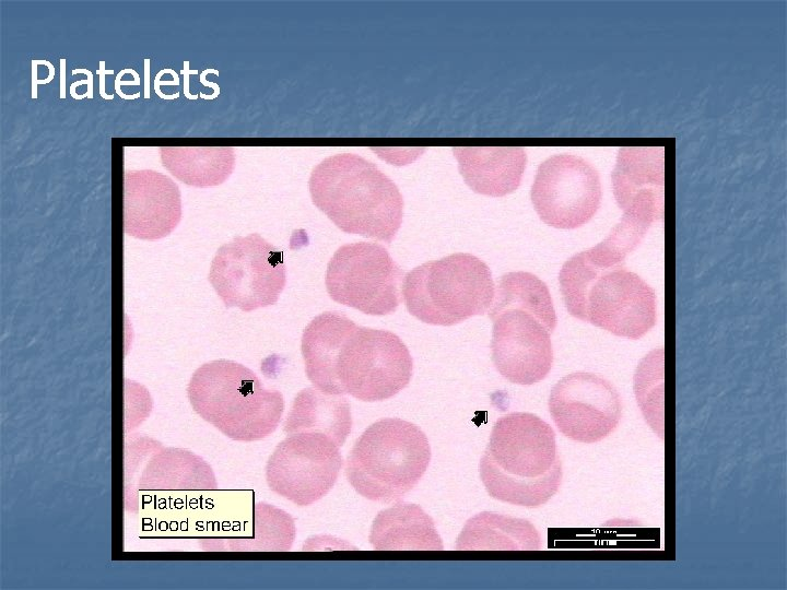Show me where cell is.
Returning <instances> with one entry per match:
<instances>
[{"label": "cell", "mask_w": 787, "mask_h": 590, "mask_svg": "<svg viewBox=\"0 0 787 590\" xmlns=\"http://www.w3.org/2000/svg\"><path fill=\"white\" fill-rule=\"evenodd\" d=\"M573 317L614 335L637 340L656 323V294L602 241L571 257L559 273Z\"/></svg>", "instance_id": "obj_1"}, {"label": "cell", "mask_w": 787, "mask_h": 590, "mask_svg": "<svg viewBox=\"0 0 787 590\" xmlns=\"http://www.w3.org/2000/svg\"><path fill=\"white\" fill-rule=\"evenodd\" d=\"M479 472L491 497L529 508L544 505L562 481L553 428L532 413L513 412L500 417Z\"/></svg>", "instance_id": "obj_2"}, {"label": "cell", "mask_w": 787, "mask_h": 590, "mask_svg": "<svg viewBox=\"0 0 787 590\" xmlns=\"http://www.w3.org/2000/svg\"><path fill=\"white\" fill-rule=\"evenodd\" d=\"M489 317L497 371L524 386L544 379L553 364L551 333L557 321L545 283L524 271L502 275Z\"/></svg>", "instance_id": "obj_3"}, {"label": "cell", "mask_w": 787, "mask_h": 590, "mask_svg": "<svg viewBox=\"0 0 787 590\" xmlns=\"http://www.w3.org/2000/svg\"><path fill=\"white\" fill-rule=\"evenodd\" d=\"M313 203L342 232L390 244L403 216L396 184L354 153L324 158L309 176Z\"/></svg>", "instance_id": "obj_4"}, {"label": "cell", "mask_w": 787, "mask_h": 590, "mask_svg": "<svg viewBox=\"0 0 787 590\" xmlns=\"http://www.w3.org/2000/svg\"><path fill=\"white\" fill-rule=\"evenodd\" d=\"M187 396L200 417L237 441L271 435L284 411L280 391L265 388L251 369L230 359L201 365L190 378Z\"/></svg>", "instance_id": "obj_5"}, {"label": "cell", "mask_w": 787, "mask_h": 590, "mask_svg": "<svg viewBox=\"0 0 787 590\" xmlns=\"http://www.w3.org/2000/svg\"><path fill=\"white\" fill-rule=\"evenodd\" d=\"M430 460V442L419 426L386 417L356 439L345 460V476L364 498L392 503L420 482Z\"/></svg>", "instance_id": "obj_6"}, {"label": "cell", "mask_w": 787, "mask_h": 590, "mask_svg": "<svg viewBox=\"0 0 787 590\" xmlns=\"http://www.w3.org/2000/svg\"><path fill=\"white\" fill-rule=\"evenodd\" d=\"M401 293L408 311L420 321L454 326L486 312L495 286L485 262L457 252L409 271Z\"/></svg>", "instance_id": "obj_7"}, {"label": "cell", "mask_w": 787, "mask_h": 590, "mask_svg": "<svg viewBox=\"0 0 787 590\" xmlns=\"http://www.w3.org/2000/svg\"><path fill=\"white\" fill-rule=\"evenodd\" d=\"M412 369L411 354L397 334L355 323L341 345L336 376L343 394L375 402L406 388Z\"/></svg>", "instance_id": "obj_8"}, {"label": "cell", "mask_w": 787, "mask_h": 590, "mask_svg": "<svg viewBox=\"0 0 787 590\" xmlns=\"http://www.w3.org/2000/svg\"><path fill=\"white\" fill-rule=\"evenodd\" d=\"M208 279L227 308L273 305L286 283L283 252L257 233L237 236L218 249Z\"/></svg>", "instance_id": "obj_9"}, {"label": "cell", "mask_w": 787, "mask_h": 590, "mask_svg": "<svg viewBox=\"0 0 787 590\" xmlns=\"http://www.w3.org/2000/svg\"><path fill=\"white\" fill-rule=\"evenodd\" d=\"M403 271L388 250L359 241L337 249L326 271V288L342 305L373 316L396 311L400 304Z\"/></svg>", "instance_id": "obj_10"}, {"label": "cell", "mask_w": 787, "mask_h": 590, "mask_svg": "<svg viewBox=\"0 0 787 590\" xmlns=\"http://www.w3.org/2000/svg\"><path fill=\"white\" fill-rule=\"evenodd\" d=\"M343 460L338 446L320 433L290 434L266 465L270 489L297 506H308L333 487Z\"/></svg>", "instance_id": "obj_11"}, {"label": "cell", "mask_w": 787, "mask_h": 590, "mask_svg": "<svg viewBox=\"0 0 787 590\" xmlns=\"http://www.w3.org/2000/svg\"><path fill=\"white\" fill-rule=\"evenodd\" d=\"M530 197L545 224L577 228L588 223L600 206L599 174L580 156L556 154L539 165Z\"/></svg>", "instance_id": "obj_12"}, {"label": "cell", "mask_w": 787, "mask_h": 590, "mask_svg": "<svg viewBox=\"0 0 787 590\" xmlns=\"http://www.w3.org/2000/svg\"><path fill=\"white\" fill-rule=\"evenodd\" d=\"M549 411L567 438L594 444L611 435L622 415L621 397L607 379L591 373H572L560 379L549 397Z\"/></svg>", "instance_id": "obj_13"}, {"label": "cell", "mask_w": 787, "mask_h": 590, "mask_svg": "<svg viewBox=\"0 0 787 590\" xmlns=\"http://www.w3.org/2000/svg\"><path fill=\"white\" fill-rule=\"evenodd\" d=\"M622 220L648 229L662 219L665 152L662 148H622L611 175Z\"/></svg>", "instance_id": "obj_14"}, {"label": "cell", "mask_w": 787, "mask_h": 590, "mask_svg": "<svg viewBox=\"0 0 787 590\" xmlns=\"http://www.w3.org/2000/svg\"><path fill=\"white\" fill-rule=\"evenodd\" d=\"M181 216L178 187L155 172H132L125 182V231L154 240L167 236Z\"/></svg>", "instance_id": "obj_15"}, {"label": "cell", "mask_w": 787, "mask_h": 590, "mask_svg": "<svg viewBox=\"0 0 787 590\" xmlns=\"http://www.w3.org/2000/svg\"><path fill=\"white\" fill-rule=\"evenodd\" d=\"M465 182L477 193L504 197L520 185L527 156L519 146H456Z\"/></svg>", "instance_id": "obj_16"}, {"label": "cell", "mask_w": 787, "mask_h": 590, "mask_svg": "<svg viewBox=\"0 0 787 590\" xmlns=\"http://www.w3.org/2000/svg\"><path fill=\"white\" fill-rule=\"evenodd\" d=\"M354 324L340 311H326L305 328L301 351L306 376L316 389L343 394L336 376V364L341 345Z\"/></svg>", "instance_id": "obj_17"}, {"label": "cell", "mask_w": 787, "mask_h": 590, "mask_svg": "<svg viewBox=\"0 0 787 590\" xmlns=\"http://www.w3.org/2000/svg\"><path fill=\"white\" fill-rule=\"evenodd\" d=\"M352 428L351 406L343 394L325 393L315 387L299 391L283 424L290 434L320 433L342 446Z\"/></svg>", "instance_id": "obj_18"}, {"label": "cell", "mask_w": 787, "mask_h": 590, "mask_svg": "<svg viewBox=\"0 0 787 590\" xmlns=\"http://www.w3.org/2000/svg\"><path fill=\"white\" fill-rule=\"evenodd\" d=\"M368 539L375 550H443L433 519L403 502L377 514Z\"/></svg>", "instance_id": "obj_19"}, {"label": "cell", "mask_w": 787, "mask_h": 590, "mask_svg": "<svg viewBox=\"0 0 787 590\" xmlns=\"http://www.w3.org/2000/svg\"><path fill=\"white\" fill-rule=\"evenodd\" d=\"M140 489H215L212 468L196 453L180 448H163L152 452L137 479Z\"/></svg>", "instance_id": "obj_20"}, {"label": "cell", "mask_w": 787, "mask_h": 590, "mask_svg": "<svg viewBox=\"0 0 787 590\" xmlns=\"http://www.w3.org/2000/svg\"><path fill=\"white\" fill-rule=\"evenodd\" d=\"M541 538L535 526L520 518L481 512L469 519L459 534L457 550H538Z\"/></svg>", "instance_id": "obj_21"}, {"label": "cell", "mask_w": 787, "mask_h": 590, "mask_svg": "<svg viewBox=\"0 0 787 590\" xmlns=\"http://www.w3.org/2000/svg\"><path fill=\"white\" fill-rule=\"evenodd\" d=\"M181 151V155H177L164 166L186 185L201 188L218 186L233 172V148H196Z\"/></svg>", "instance_id": "obj_22"}, {"label": "cell", "mask_w": 787, "mask_h": 590, "mask_svg": "<svg viewBox=\"0 0 787 590\" xmlns=\"http://www.w3.org/2000/svg\"><path fill=\"white\" fill-rule=\"evenodd\" d=\"M251 538L235 539L221 547L230 551H290L295 538V524L285 511L268 504L254 507Z\"/></svg>", "instance_id": "obj_23"}, {"label": "cell", "mask_w": 787, "mask_h": 590, "mask_svg": "<svg viewBox=\"0 0 787 590\" xmlns=\"http://www.w3.org/2000/svg\"><path fill=\"white\" fill-rule=\"evenodd\" d=\"M637 404L651 429L663 438V349L649 352L634 375Z\"/></svg>", "instance_id": "obj_24"}, {"label": "cell", "mask_w": 787, "mask_h": 590, "mask_svg": "<svg viewBox=\"0 0 787 590\" xmlns=\"http://www.w3.org/2000/svg\"><path fill=\"white\" fill-rule=\"evenodd\" d=\"M77 73H84L87 76V79L73 82L70 85V95L74 99H83L82 94L79 95L75 92V88L79 85L87 84V91L85 93L87 95V98H93V73L90 70H87L86 68H82V69L78 68V69L72 70V74H77Z\"/></svg>", "instance_id": "obj_25"}, {"label": "cell", "mask_w": 787, "mask_h": 590, "mask_svg": "<svg viewBox=\"0 0 787 590\" xmlns=\"http://www.w3.org/2000/svg\"><path fill=\"white\" fill-rule=\"evenodd\" d=\"M173 72H174L173 69H171V68H164V69H162L161 71H158V73H156V75H155V79H154V91H155L156 95H157L158 97H161L162 99H174V98H177V97L179 96V93H178V92L175 93V94L167 95V94H164V93L161 91V88H160L161 85H177L174 81H164V82L161 81V76H162L163 74H165V73H171V74H172Z\"/></svg>", "instance_id": "obj_26"}, {"label": "cell", "mask_w": 787, "mask_h": 590, "mask_svg": "<svg viewBox=\"0 0 787 590\" xmlns=\"http://www.w3.org/2000/svg\"><path fill=\"white\" fill-rule=\"evenodd\" d=\"M126 73H128V68L119 71V72L117 73V75H116V80H115V84H114V85H115L116 94H117L120 98H124V99H127V101H128V99L139 98V97H140V93H136V94L129 95V94L122 93V91L120 90V86H121V85H140V83L137 82L136 80H133V81H122V80H121V76H122L124 74H126Z\"/></svg>", "instance_id": "obj_27"}, {"label": "cell", "mask_w": 787, "mask_h": 590, "mask_svg": "<svg viewBox=\"0 0 787 590\" xmlns=\"http://www.w3.org/2000/svg\"><path fill=\"white\" fill-rule=\"evenodd\" d=\"M113 73H114V70H107V69L105 68V61H104V60H101V61H99V69L96 70V74L99 75V90H98V91H99V95H101V97L104 98V99H113V98H114V94H107V93L105 92V76H106V74H113Z\"/></svg>", "instance_id": "obj_28"}, {"label": "cell", "mask_w": 787, "mask_h": 590, "mask_svg": "<svg viewBox=\"0 0 787 590\" xmlns=\"http://www.w3.org/2000/svg\"><path fill=\"white\" fill-rule=\"evenodd\" d=\"M188 64H189V62H188V61H185V62H184V69H181V71H180V73L184 74V94H185L186 97H188V98H197V95H191V94L189 93V91H188V86H189V85H188V84H189V76H188V75H189L190 73H195V74H196V73H197V70L190 71V70L188 69Z\"/></svg>", "instance_id": "obj_29"}, {"label": "cell", "mask_w": 787, "mask_h": 590, "mask_svg": "<svg viewBox=\"0 0 787 590\" xmlns=\"http://www.w3.org/2000/svg\"><path fill=\"white\" fill-rule=\"evenodd\" d=\"M150 59L145 58L143 60L144 63V98L148 99L151 97L150 94Z\"/></svg>", "instance_id": "obj_30"}, {"label": "cell", "mask_w": 787, "mask_h": 590, "mask_svg": "<svg viewBox=\"0 0 787 590\" xmlns=\"http://www.w3.org/2000/svg\"><path fill=\"white\" fill-rule=\"evenodd\" d=\"M60 98H66V63L67 60L64 58L60 59Z\"/></svg>", "instance_id": "obj_31"}, {"label": "cell", "mask_w": 787, "mask_h": 590, "mask_svg": "<svg viewBox=\"0 0 787 590\" xmlns=\"http://www.w3.org/2000/svg\"><path fill=\"white\" fill-rule=\"evenodd\" d=\"M31 64H32V76H31V79H32V98L36 99L37 98V81H38V79H37V69H38L37 66L38 64L36 62V59H32Z\"/></svg>", "instance_id": "obj_32"}]
</instances>
